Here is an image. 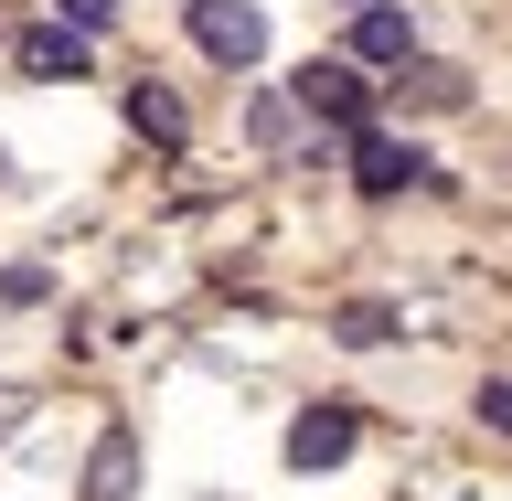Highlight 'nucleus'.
Instances as JSON below:
<instances>
[{"label":"nucleus","mask_w":512,"mask_h":501,"mask_svg":"<svg viewBox=\"0 0 512 501\" xmlns=\"http://www.w3.org/2000/svg\"><path fill=\"white\" fill-rule=\"evenodd\" d=\"M352 182H363V192H406V182H427V160H416L406 139L363 128V139H352Z\"/></svg>","instance_id":"5"},{"label":"nucleus","mask_w":512,"mask_h":501,"mask_svg":"<svg viewBox=\"0 0 512 501\" xmlns=\"http://www.w3.org/2000/svg\"><path fill=\"white\" fill-rule=\"evenodd\" d=\"M128 128H139V139H160V150H182V96H171V86H128Z\"/></svg>","instance_id":"9"},{"label":"nucleus","mask_w":512,"mask_h":501,"mask_svg":"<svg viewBox=\"0 0 512 501\" xmlns=\"http://www.w3.org/2000/svg\"><path fill=\"white\" fill-rule=\"evenodd\" d=\"M288 96H299V118H310L320 139H363V128H374V86H363L352 64H310Z\"/></svg>","instance_id":"1"},{"label":"nucleus","mask_w":512,"mask_h":501,"mask_svg":"<svg viewBox=\"0 0 512 501\" xmlns=\"http://www.w3.org/2000/svg\"><path fill=\"white\" fill-rule=\"evenodd\" d=\"M22 406H32V395H0V438H11V427H22Z\"/></svg>","instance_id":"14"},{"label":"nucleus","mask_w":512,"mask_h":501,"mask_svg":"<svg viewBox=\"0 0 512 501\" xmlns=\"http://www.w3.org/2000/svg\"><path fill=\"white\" fill-rule=\"evenodd\" d=\"M246 139H256V150H288V139H299V96H256V107H246Z\"/></svg>","instance_id":"10"},{"label":"nucleus","mask_w":512,"mask_h":501,"mask_svg":"<svg viewBox=\"0 0 512 501\" xmlns=\"http://www.w3.org/2000/svg\"><path fill=\"white\" fill-rule=\"evenodd\" d=\"M54 11H64L75 32H107V22H118V0H54Z\"/></svg>","instance_id":"13"},{"label":"nucleus","mask_w":512,"mask_h":501,"mask_svg":"<svg viewBox=\"0 0 512 501\" xmlns=\"http://www.w3.org/2000/svg\"><path fill=\"white\" fill-rule=\"evenodd\" d=\"M352 64H416V22L395 11V0L352 11Z\"/></svg>","instance_id":"6"},{"label":"nucleus","mask_w":512,"mask_h":501,"mask_svg":"<svg viewBox=\"0 0 512 501\" xmlns=\"http://www.w3.org/2000/svg\"><path fill=\"white\" fill-rule=\"evenodd\" d=\"M352 438H363V427H352V406H310L299 427H288V470H342Z\"/></svg>","instance_id":"3"},{"label":"nucleus","mask_w":512,"mask_h":501,"mask_svg":"<svg viewBox=\"0 0 512 501\" xmlns=\"http://www.w3.org/2000/svg\"><path fill=\"white\" fill-rule=\"evenodd\" d=\"M192 43H203L224 75L267 64V22H256V0H192Z\"/></svg>","instance_id":"2"},{"label":"nucleus","mask_w":512,"mask_h":501,"mask_svg":"<svg viewBox=\"0 0 512 501\" xmlns=\"http://www.w3.org/2000/svg\"><path fill=\"white\" fill-rule=\"evenodd\" d=\"M352 11H374V0H352Z\"/></svg>","instance_id":"15"},{"label":"nucleus","mask_w":512,"mask_h":501,"mask_svg":"<svg viewBox=\"0 0 512 501\" xmlns=\"http://www.w3.org/2000/svg\"><path fill=\"white\" fill-rule=\"evenodd\" d=\"M480 427H491V438H512V374L480 384Z\"/></svg>","instance_id":"12"},{"label":"nucleus","mask_w":512,"mask_h":501,"mask_svg":"<svg viewBox=\"0 0 512 501\" xmlns=\"http://www.w3.org/2000/svg\"><path fill=\"white\" fill-rule=\"evenodd\" d=\"M331 342H352V352H374V342H395V310H384V299H352V310L331 320Z\"/></svg>","instance_id":"11"},{"label":"nucleus","mask_w":512,"mask_h":501,"mask_svg":"<svg viewBox=\"0 0 512 501\" xmlns=\"http://www.w3.org/2000/svg\"><path fill=\"white\" fill-rule=\"evenodd\" d=\"M128 480H139V438H128V427H107V438H96V459H86V501H128Z\"/></svg>","instance_id":"8"},{"label":"nucleus","mask_w":512,"mask_h":501,"mask_svg":"<svg viewBox=\"0 0 512 501\" xmlns=\"http://www.w3.org/2000/svg\"><path fill=\"white\" fill-rule=\"evenodd\" d=\"M395 96H406L416 118H448V107H470V75H459V64H406Z\"/></svg>","instance_id":"7"},{"label":"nucleus","mask_w":512,"mask_h":501,"mask_svg":"<svg viewBox=\"0 0 512 501\" xmlns=\"http://www.w3.org/2000/svg\"><path fill=\"white\" fill-rule=\"evenodd\" d=\"M11 64L43 75V86H75V75H86V32H75V22H32L22 43H11Z\"/></svg>","instance_id":"4"}]
</instances>
